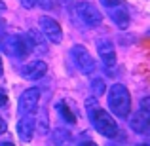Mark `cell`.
Instances as JSON below:
<instances>
[{"instance_id":"1","label":"cell","mask_w":150,"mask_h":146,"mask_svg":"<svg viewBox=\"0 0 150 146\" xmlns=\"http://www.w3.org/2000/svg\"><path fill=\"white\" fill-rule=\"evenodd\" d=\"M86 108H88V118L93 123V127L101 133L103 137H108V139H114L118 137V123L108 112H105L103 108H99L97 104V97L88 99L86 101Z\"/></svg>"},{"instance_id":"2","label":"cell","mask_w":150,"mask_h":146,"mask_svg":"<svg viewBox=\"0 0 150 146\" xmlns=\"http://www.w3.org/2000/svg\"><path fill=\"white\" fill-rule=\"evenodd\" d=\"M108 108L118 118H127L131 112V95L124 84H114L108 91Z\"/></svg>"},{"instance_id":"3","label":"cell","mask_w":150,"mask_h":146,"mask_svg":"<svg viewBox=\"0 0 150 146\" xmlns=\"http://www.w3.org/2000/svg\"><path fill=\"white\" fill-rule=\"evenodd\" d=\"M0 48L8 55L17 59H25L27 55L34 53V46L29 36H11V34H2L0 36Z\"/></svg>"},{"instance_id":"4","label":"cell","mask_w":150,"mask_h":146,"mask_svg":"<svg viewBox=\"0 0 150 146\" xmlns=\"http://www.w3.org/2000/svg\"><path fill=\"white\" fill-rule=\"evenodd\" d=\"M76 13L80 17V21L89 29H95L103 23V13L93 6L91 2H78L76 4Z\"/></svg>"},{"instance_id":"5","label":"cell","mask_w":150,"mask_h":146,"mask_svg":"<svg viewBox=\"0 0 150 146\" xmlns=\"http://www.w3.org/2000/svg\"><path fill=\"white\" fill-rule=\"evenodd\" d=\"M70 53H72V59H74V63H76L78 70L82 74H91L95 70V61H93V57L89 55V51L84 46H80V44L72 46Z\"/></svg>"},{"instance_id":"6","label":"cell","mask_w":150,"mask_h":146,"mask_svg":"<svg viewBox=\"0 0 150 146\" xmlns=\"http://www.w3.org/2000/svg\"><path fill=\"white\" fill-rule=\"evenodd\" d=\"M40 102V89L38 87H29L21 93L19 97V114H34L38 110Z\"/></svg>"},{"instance_id":"7","label":"cell","mask_w":150,"mask_h":146,"mask_svg":"<svg viewBox=\"0 0 150 146\" xmlns=\"http://www.w3.org/2000/svg\"><path fill=\"white\" fill-rule=\"evenodd\" d=\"M40 29L44 32V36L48 38L51 44H59L63 38V30H61V25L55 21L53 17H48V15H42L40 17Z\"/></svg>"},{"instance_id":"8","label":"cell","mask_w":150,"mask_h":146,"mask_svg":"<svg viewBox=\"0 0 150 146\" xmlns=\"http://www.w3.org/2000/svg\"><path fill=\"white\" fill-rule=\"evenodd\" d=\"M97 51H99V57L105 63L106 68H114L116 66V49H114V44L108 38L97 40Z\"/></svg>"},{"instance_id":"9","label":"cell","mask_w":150,"mask_h":146,"mask_svg":"<svg viewBox=\"0 0 150 146\" xmlns=\"http://www.w3.org/2000/svg\"><path fill=\"white\" fill-rule=\"evenodd\" d=\"M34 129H36V120H34L33 114H23L21 120L17 121V135L21 140L25 142H30L34 135Z\"/></svg>"},{"instance_id":"10","label":"cell","mask_w":150,"mask_h":146,"mask_svg":"<svg viewBox=\"0 0 150 146\" xmlns=\"http://www.w3.org/2000/svg\"><path fill=\"white\" fill-rule=\"evenodd\" d=\"M148 125H150V114L148 112L139 110V112H135L131 118H129V127H131L135 133L144 135V133L148 131Z\"/></svg>"},{"instance_id":"11","label":"cell","mask_w":150,"mask_h":146,"mask_svg":"<svg viewBox=\"0 0 150 146\" xmlns=\"http://www.w3.org/2000/svg\"><path fill=\"white\" fill-rule=\"evenodd\" d=\"M46 72H48V65L44 61H33L23 68V76L27 80H40L46 76Z\"/></svg>"},{"instance_id":"12","label":"cell","mask_w":150,"mask_h":146,"mask_svg":"<svg viewBox=\"0 0 150 146\" xmlns=\"http://www.w3.org/2000/svg\"><path fill=\"white\" fill-rule=\"evenodd\" d=\"M125 6H127V4L108 8V15L112 17V21L116 23V27H120V29H127L129 27V13H127V8Z\"/></svg>"},{"instance_id":"13","label":"cell","mask_w":150,"mask_h":146,"mask_svg":"<svg viewBox=\"0 0 150 146\" xmlns=\"http://www.w3.org/2000/svg\"><path fill=\"white\" fill-rule=\"evenodd\" d=\"M51 140H53L55 146H70L72 144V135L65 127H57L51 135Z\"/></svg>"},{"instance_id":"14","label":"cell","mask_w":150,"mask_h":146,"mask_svg":"<svg viewBox=\"0 0 150 146\" xmlns=\"http://www.w3.org/2000/svg\"><path fill=\"white\" fill-rule=\"evenodd\" d=\"M57 110L61 112V116L65 118L67 123H76V116H74L72 110L67 106V102H65V101H59V102H57Z\"/></svg>"},{"instance_id":"15","label":"cell","mask_w":150,"mask_h":146,"mask_svg":"<svg viewBox=\"0 0 150 146\" xmlns=\"http://www.w3.org/2000/svg\"><path fill=\"white\" fill-rule=\"evenodd\" d=\"M105 89H106L105 80L95 78V80L91 82V93H93V97H103V95H105Z\"/></svg>"},{"instance_id":"16","label":"cell","mask_w":150,"mask_h":146,"mask_svg":"<svg viewBox=\"0 0 150 146\" xmlns=\"http://www.w3.org/2000/svg\"><path fill=\"white\" fill-rule=\"evenodd\" d=\"M50 123H48V114H46V110H42L40 118H38V131L42 133V135H46V133L50 131Z\"/></svg>"},{"instance_id":"17","label":"cell","mask_w":150,"mask_h":146,"mask_svg":"<svg viewBox=\"0 0 150 146\" xmlns=\"http://www.w3.org/2000/svg\"><path fill=\"white\" fill-rule=\"evenodd\" d=\"M40 8H42V10L51 11V10L57 8V0H40Z\"/></svg>"},{"instance_id":"18","label":"cell","mask_w":150,"mask_h":146,"mask_svg":"<svg viewBox=\"0 0 150 146\" xmlns=\"http://www.w3.org/2000/svg\"><path fill=\"white\" fill-rule=\"evenodd\" d=\"M141 110L150 114V99L148 97H143V99H141Z\"/></svg>"},{"instance_id":"19","label":"cell","mask_w":150,"mask_h":146,"mask_svg":"<svg viewBox=\"0 0 150 146\" xmlns=\"http://www.w3.org/2000/svg\"><path fill=\"white\" fill-rule=\"evenodd\" d=\"M36 2H38V0H21L23 8H27V10H30V8H34V6H36Z\"/></svg>"},{"instance_id":"20","label":"cell","mask_w":150,"mask_h":146,"mask_svg":"<svg viewBox=\"0 0 150 146\" xmlns=\"http://www.w3.org/2000/svg\"><path fill=\"white\" fill-rule=\"evenodd\" d=\"M6 101H8L6 93H4V89H0V106H4V104H6Z\"/></svg>"},{"instance_id":"21","label":"cell","mask_w":150,"mask_h":146,"mask_svg":"<svg viewBox=\"0 0 150 146\" xmlns=\"http://www.w3.org/2000/svg\"><path fill=\"white\" fill-rule=\"evenodd\" d=\"M6 129H8V125H6V121L2 120V118H0V135H2V133H6Z\"/></svg>"},{"instance_id":"22","label":"cell","mask_w":150,"mask_h":146,"mask_svg":"<svg viewBox=\"0 0 150 146\" xmlns=\"http://www.w3.org/2000/svg\"><path fill=\"white\" fill-rule=\"evenodd\" d=\"M82 146H97V144H95V142H93V140H91V139H86V140H84V142H82Z\"/></svg>"},{"instance_id":"23","label":"cell","mask_w":150,"mask_h":146,"mask_svg":"<svg viewBox=\"0 0 150 146\" xmlns=\"http://www.w3.org/2000/svg\"><path fill=\"white\" fill-rule=\"evenodd\" d=\"M0 146H15V144L10 142V140H4V142H0Z\"/></svg>"},{"instance_id":"24","label":"cell","mask_w":150,"mask_h":146,"mask_svg":"<svg viewBox=\"0 0 150 146\" xmlns=\"http://www.w3.org/2000/svg\"><path fill=\"white\" fill-rule=\"evenodd\" d=\"M2 74H4V66H2V59H0V78H2Z\"/></svg>"},{"instance_id":"25","label":"cell","mask_w":150,"mask_h":146,"mask_svg":"<svg viewBox=\"0 0 150 146\" xmlns=\"http://www.w3.org/2000/svg\"><path fill=\"white\" fill-rule=\"evenodd\" d=\"M4 10H6V4H4V2H0V11H4Z\"/></svg>"},{"instance_id":"26","label":"cell","mask_w":150,"mask_h":146,"mask_svg":"<svg viewBox=\"0 0 150 146\" xmlns=\"http://www.w3.org/2000/svg\"><path fill=\"white\" fill-rule=\"evenodd\" d=\"M137 146H148V144H144V142H141V144H137Z\"/></svg>"},{"instance_id":"27","label":"cell","mask_w":150,"mask_h":146,"mask_svg":"<svg viewBox=\"0 0 150 146\" xmlns=\"http://www.w3.org/2000/svg\"><path fill=\"white\" fill-rule=\"evenodd\" d=\"M0 25H2V19H0Z\"/></svg>"},{"instance_id":"28","label":"cell","mask_w":150,"mask_h":146,"mask_svg":"<svg viewBox=\"0 0 150 146\" xmlns=\"http://www.w3.org/2000/svg\"><path fill=\"white\" fill-rule=\"evenodd\" d=\"M110 146H112V144H110Z\"/></svg>"}]
</instances>
